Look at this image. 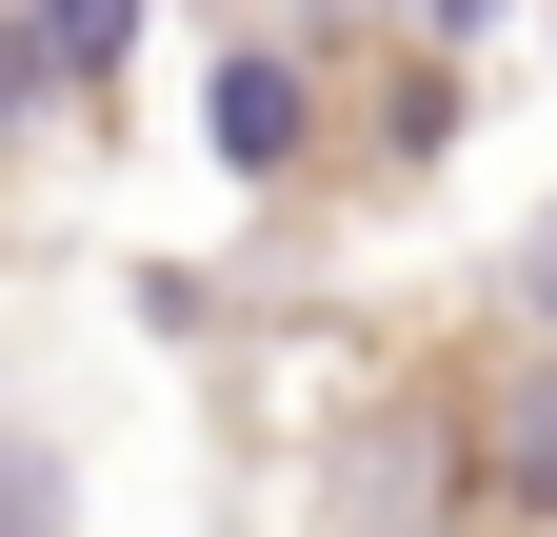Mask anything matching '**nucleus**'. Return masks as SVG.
<instances>
[{
  "mask_svg": "<svg viewBox=\"0 0 557 537\" xmlns=\"http://www.w3.org/2000/svg\"><path fill=\"white\" fill-rule=\"evenodd\" d=\"M518 299H537V339H557V220H537V259H518Z\"/></svg>",
  "mask_w": 557,
  "mask_h": 537,
  "instance_id": "4",
  "label": "nucleus"
},
{
  "mask_svg": "<svg viewBox=\"0 0 557 537\" xmlns=\"http://www.w3.org/2000/svg\"><path fill=\"white\" fill-rule=\"evenodd\" d=\"M120 21H139V0H40V60H60V80H100V60H120Z\"/></svg>",
  "mask_w": 557,
  "mask_h": 537,
  "instance_id": "2",
  "label": "nucleus"
},
{
  "mask_svg": "<svg viewBox=\"0 0 557 537\" xmlns=\"http://www.w3.org/2000/svg\"><path fill=\"white\" fill-rule=\"evenodd\" d=\"M299 140H319V80H299V60H259V40H239V60H220V160H239V179H278Z\"/></svg>",
  "mask_w": 557,
  "mask_h": 537,
  "instance_id": "1",
  "label": "nucleus"
},
{
  "mask_svg": "<svg viewBox=\"0 0 557 537\" xmlns=\"http://www.w3.org/2000/svg\"><path fill=\"white\" fill-rule=\"evenodd\" d=\"M0 537H60V478H40L21 438H0Z\"/></svg>",
  "mask_w": 557,
  "mask_h": 537,
  "instance_id": "3",
  "label": "nucleus"
}]
</instances>
